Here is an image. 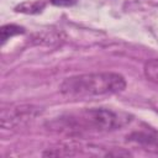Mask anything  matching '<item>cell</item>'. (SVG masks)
Listing matches in <instances>:
<instances>
[{
  "mask_svg": "<svg viewBox=\"0 0 158 158\" xmlns=\"http://www.w3.org/2000/svg\"><path fill=\"white\" fill-rule=\"evenodd\" d=\"M128 122L127 115L106 107L84 109L54 120L51 126L54 130L68 133L110 132L121 128Z\"/></svg>",
  "mask_w": 158,
  "mask_h": 158,
  "instance_id": "6da1fadb",
  "label": "cell"
},
{
  "mask_svg": "<svg viewBox=\"0 0 158 158\" xmlns=\"http://www.w3.org/2000/svg\"><path fill=\"white\" fill-rule=\"evenodd\" d=\"M126 88L125 78L118 73L99 72L77 74L65 78L59 90L64 96L73 99H91L114 95Z\"/></svg>",
  "mask_w": 158,
  "mask_h": 158,
  "instance_id": "7a4b0ae2",
  "label": "cell"
},
{
  "mask_svg": "<svg viewBox=\"0 0 158 158\" xmlns=\"http://www.w3.org/2000/svg\"><path fill=\"white\" fill-rule=\"evenodd\" d=\"M38 110L33 106H16L11 109H2L1 126L2 128H12L31 121L37 115Z\"/></svg>",
  "mask_w": 158,
  "mask_h": 158,
  "instance_id": "3957f363",
  "label": "cell"
},
{
  "mask_svg": "<svg viewBox=\"0 0 158 158\" xmlns=\"http://www.w3.org/2000/svg\"><path fill=\"white\" fill-rule=\"evenodd\" d=\"M143 73H144V77L151 83L158 86V59L154 58V59L147 60L143 67Z\"/></svg>",
  "mask_w": 158,
  "mask_h": 158,
  "instance_id": "277c9868",
  "label": "cell"
},
{
  "mask_svg": "<svg viewBox=\"0 0 158 158\" xmlns=\"http://www.w3.org/2000/svg\"><path fill=\"white\" fill-rule=\"evenodd\" d=\"M135 136L136 137L132 138L133 141H136L146 147H149L148 149H151V151H152L151 147H154L156 152H158V137H152L147 133H135Z\"/></svg>",
  "mask_w": 158,
  "mask_h": 158,
  "instance_id": "5b68a950",
  "label": "cell"
},
{
  "mask_svg": "<svg viewBox=\"0 0 158 158\" xmlns=\"http://www.w3.org/2000/svg\"><path fill=\"white\" fill-rule=\"evenodd\" d=\"M43 7H44V4H43V2L32 1V2H23V4L19 5V6L16 7V11L25 12V14H36V12L42 11Z\"/></svg>",
  "mask_w": 158,
  "mask_h": 158,
  "instance_id": "8992f818",
  "label": "cell"
},
{
  "mask_svg": "<svg viewBox=\"0 0 158 158\" xmlns=\"http://www.w3.org/2000/svg\"><path fill=\"white\" fill-rule=\"evenodd\" d=\"M22 32H23V28L17 26V25H5L1 27V41L5 42L10 37L19 35V33H22Z\"/></svg>",
  "mask_w": 158,
  "mask_h": 158,
  "instance_id": "52a82bcc",
  "label": "cell"
},
{
  "mask_svg": "<svg viewBox=\"0 0 158 158\" xmlns=\"http://www.w3.org/2000/svg\"><path fill=\"white\" fill-rule=\"evenodd\" d=\"M49 1L57 6H70V5H74L78 0H49Z\"/></svg>",
  "mask_w": 158,
  "mask_h": 158,
  "instance_id": "ba28073f",
  "label": "cell"
}]
</instances>
